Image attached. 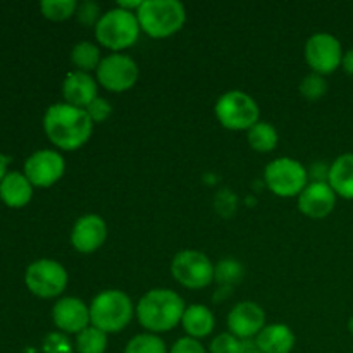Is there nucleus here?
Here are the masks:
<instances>
[{"label": "nucleus", "mask_w": 353, "mask_h": 353, "mask_svg": "<svg viewBox=\"0 0 353 353\" xmlns=\"http://www.w3.org/2000/svg\"><path fill=\"white\" fill-rule=\"evenodd\" d=\"M134 316V307L130 296L119 290H105L92 300L90 323L105 334L123 331Z\"/></svg>", "instance_id": "obj_3"}, {"label": "nucleus", "mask_w": 353, "mask_h": 353, "mask_svg": "<svg viewBox=\"0 0 353 353\" xmlns=\"http://www.w3.org/2000/svg\"><path fill=\"white\" fill-rule=\"evenodd\" d=\"M243 340L236 338L231 333H221L210 343V352L212 353H240Z\"/></svg>", "instance_id": "obj_29"}, {"label": "nucleus", "mask_w": 353, "mask_h": 353, "mask_svg": "<svg viewBox=\"0 0 353 353\" xmlns=\"http://www.w3.org/2000/svg\"><path fill=\"white\" fill-rule=\"evenodd\" d=\"M65 172V161L55 150H38L24 162V176L38 188H48L55 185Z\"/></svg>", "instance_id": "obj_12"}, {"label": "nucleus", "mask_w": 353, "mask_h": 353, "mask_svg": "<svg viewBox=\"0 0 353 353\" xmlns=\"http://www.w3.org/2000/svg\"><path fill=\"white\" fill-rule=\"evenodd\" d=\"M141 3H143L141 0H133V2H130V0H119V2H117V7L123 10H128V12L137 14L138 9L141 7Z\"/></svg>", "instance_id": "obj_34"}, {"label": "nucleus", "mask_w": 353, "mask_h": 353, "mask_svg": "<svg viewBox=\"0 0 353 353\" xmlns=\"http://www.w3.org/2000/svg\"><path fill=\"white\" fill-rule=\"evenodd\" d=\"M265 327V314L255 302H240L231 309L228 316V330L240 340L257 338Z\"/></svg>", "instance_id": "obj_14"}, {"label": "nucleus", "mask_w": 353, "mask_h": 353, "mask_svg": "<svg viewBox=\"0 0 353 353\" xmlns=\"http://www.w3.org/2000/svg\"><path fill=\"white\" fill-rule=\"evenodd\" d=\"M137 17L145 34L150 38H168L185 26L186 10L178 0H145Z\"/></svg>", "instance_id": "obj_4"}, {"label": "nucleus", "mask_w": 353, "mask_h": 353, "mask_svg": "<svg viewBox=\"0 0 353 353\" xmlns=\"http://www.w3.org/2000/svg\"><path fill=\"white\" fill-rule=\"evenodd\" d=\"M138 74V64L130 55L110 54L97 68V83L109 92L121 93L137 85Z\"/></svg>", "instance_id": "obj_10"}, {"label": "nucleus", "mask_w": 353, "mask_h": 353, "mask_svg": "<svg viewBox=\"0 0 353 353\" xmlns=\"http://www.w3.org/2000/svg\"><path fill=\"white\" fill-rule=\"evenodd\" d=\"M241 276H243V268L240 262L233 261V259H224L214 269V279L224 286L236 285Z\"/></svg>", "instance_id": "obj_27"}, {"label": "nucleus", "mask_w": 353, "mask_h": 353, "mask_svg": "<svg viewBox=\"0 0 353 353\" xmlns=\"http://www.w3.org/2000/svg\"><path fill=\"white\" fill-rule=\"evenodd\" d=\"M214 112L217 121L231 131H248L261 121V109L257 102L240 90H231L221 95Z\"/></svg>", "instance_id": "obj_6"}, {"label": "nucleus", "mask_w": 353, "mask_h": 353, "mask_svg": "<svg viewBox=\"0 0 353 353\" xmlns=\"http://www.w3.org/2000/svg\"><path fill=\"white\" fill-rule=\"evenodd\" d=\"M74 348L78 353H105L107 334L97 327L88 326L81 333L76 334Z\"/></svg>", "instance_id": "obj_24"}, {"label": "nucleus", "mask_w": 353, "mask_h": 353, "mask_svg": "<svg viewBox=\"0 0 353 353\" xmlns=\"http://www.w3.org/2000/svg\"><path fill=\"white\" fill-rule=\"evenodd\" d=\"M52 321L55 327L64 334H79L92 326L90 323V307L76 296H64L52 309Z\"/></svg>", "instance_id": "obj_13"}, {"label": "nucleus", "mask_w": 353, "mask_h": 353, "mask_svg": "<svg viewBox=\"0 0 353 353\" xmlns=\"http://www.w3.org/2000/svg\"><path fill=\"white\" fill-rule=\"evenodd\" d=\"M327 92V83L324 79V76L316 74V72H310L309 76L302 79L300 83V93L305 97L307 100H319L326 95Z\"/></svg>", "instance_id": "obj_28"}, {"label": "nucleus", "mask_w": 353, "mask_h": 353, "mask_svg": "<svg viewBox=\"0 0 353 353\" xmlns=\"http://www.w3.org/2000/svg\"><path fill=\"white\" fill-rule=\"evenodd\" d=\"M107 240V224L97 214L79 217L71 231V243L79 254H93Z\"/></svg>", "instance_id": "obj_15"}, {"label": "nucleus", "mask_w": 353, "mask_h": 353, "mask_svg": "<svg viewBox=\"0 0 353 353\" xmlns=\"http://www.w3.org/2000/svg\"><path fill=\"white\" fill-rule=\"evenodd\" d=\"M78 6L76 0H43L40 3V10L47 19L65 21L74 16Z\"/></svg>", "instance_id": "obj_26"}, {"label": "nucleus", "mask_w": 353, "mask_h": 353, "mask_svg": "<svg viewBox=\"0 0 353 353\" xmlns=\"http://www.w3.org/2000/svg\"><path fill=\"white\" fill-rule=\"evenodd\" d=\"M62 97L65 103L78 109H86L99 97V85L90 72L72 71L62 83Z\"/></svg>", "instance_id": "obj_17"}, {"label": "nucleus", "mask_w": 353, "mask_h": 353, "mask_svg": "<svg viewBox=\"0 0 353 353\" xmlns=\"http://www.w3.org/2000/svg\"><path fill=\"white\" fill-rule=\"evenodd\" d=\"M124 353H168V348L157 334L141 333L128 341Z\"/></svg>", "instance_id": "obj_25"}, {"label": "nucleus", "mask_w": 353, "mask_h": 353, "mask_svg": "<svg viewBox=\"0 0 353 353\" xmlns=\"http://www.w3.org/2000/svg\"><path fill=\"white\" fill-rule=\"evenodd\" d=\"M341 68H343V71L347 72V74H352L353 76V48H350V50L345 52V54H343Z\"/></svg>", "instance_id": "obj_35"}, {"label": "nucleus", "mask_w": 353, "mask_h": 353, "mask_svg": "<svg viewBox=\"0 0 353 353\" xmlns=\"http://www.w3.org/2000/svg\"><path fill=\"white\" fill-rule=\"evenodd\" d=\"M76 16H78L79 23L85 24V26H97V23H99L100 17H102V14H100L99 3L83 2L78 6Z\"/></svg>", "instance_id": "obj_32"}, {"label": "nucleus", "mask_w": 353, "mask_h": 353, "mask_svg": "<svg viewBox=\"0 0 353 353\" xmlns=\"http://www.w3.org/2000/svg\"><path fill=\"white\" fill-rule=\"evenodd\" d=\"M9 162H10V157H7V155H3L2 152H0V181L6 178L7 165H9Z\"/></svg>", "instance_id": "obj_37"}, {"label": "nucleus", "mask_w": 353, "mask_h": 353, "mask_svg": "<svg viewBox=\"0 0 353 353\" xmlns=\"http://www.w3.org/2000/svg\"><path fill=\"white\" fill-rule=\"evenodd\" d=\"M240 353H262V350L257 347V345H255V341L245 340L243 345H241Z\"/></svg>", "instance_id": "obj_36"}, {"label": "nucleus", "mask_w": 353, "mask_h": 353, "mask_svg": "<svg viewBox=\"0 0 353 353\" xmlns=\"http://www.w3.org/2000/svg\"><path fill=\"white\" fill-rule=\"evenodd\" d=\"M140 23L137 14L114 7L102 14L95 26V37L102 47L121 54V50L133 47L140 38Z\"/></svg>", "instance_id": "obj_5"}, {"label": "nucleus", "mask_w": 353, "mask_h": 353, "mask_svg": "<svg viewBox=\"0 0 353 353\" xmlns=\"http://www.w3.org/2000/svg\"><path fill=\"white\" fill-rule=\"evenodd\" d=\"M181 326L190 338L200 340V338H205L212 333L216 319L205 305H190L186 307L185 314H183Z\"/></svg>", "instance_id": "obj_21"}, {"label": "nucleus", "mask_w": 353, "mask_h": 353, "mask_svg": "<svg viewBox=\"0 0 353 353\" xmlns=\"http://www.w3.org/2000/svg\"><path fill=\"white\" fill-rule=\"evenodd\" d=\"M214 264L205 254L196 250H183L171 262V274L181 286L202 290L214 281Z\"/></svg>", "instance_id": "obj_9"}, {"label": "nucleus", "mask_w": 353, "mask_h": 353, "mask_svg": "<svg viewBox=\"0 0 353 353\" xmlns=\"http://www.w3.org/2000/svg\"><path fill=\"white\" fill-rule=\"evenodd\" d=\"M268 188L283 199L299 196L309 185V171L299 161L290 157H279L269 162L264 171Z\"/></svg>", "instance_id": "obj_7"}, {"label": "nucleus", "mask_w": 353, "mask_h": 353, "mask_svg": "<svg viewBox=\"0 0 353 353\" xmlns=\"http://www.w3.org/2000/svg\"><path fill=\"white\" fill-rule=\"evenodd\" d=\"M185 300L172 290L155 288L145 293L137 303V317L141 327L152 334L168 333L181 324Z\"/></svg>", "instance_id": "obj_2"}, {"label": "nucleus", "mask_w": 353, "mask_h": 353, "mask_svg": "<svg viewBox=\"0 0 353 353\" xmlns=\"http://www.w3.org/2000/svg\"><path fill=\"white\" fill-rule=\"evenodd\" d=\"M248 143L254 148L255 152H261V154H269V152L274 150L278 147V131L274 130V126L265 121H259L254 128L248 130Z\"/></svg>", "instance_id": "obj_22"}, {"label": "nucleus", "mask_w": 353, "mask_h": 353, "mask_svg": "<svg viewBox=\"0 0 353 353\" xmlns=\"http://www.w3.org/2000/svg\"><path fill=\"white\" fill-rule=\"evenodd\" d=\"M24 283L33 295L55 299L68 286V271L54 259H40L28 265Z\"/></svg>", "instance_id": "obj_8"}, {"label": "nucleus", "mask_w": 353, "mask_h": 353, "mask_svg": "<svg viewBox=\"0 0 353 353\" xmlns=\"http://www.w3.org/2000/svg\"><path fill=\"white\" fill-rule=\"evenodd\" d=\"M171 353H207V352L199 340L185 336V338H179V340L172 345Z\"/></svg>", "instance_id": "obj_33"}, {"label": "nucleus", "mask_w": 353, "mask_h": 353, "mask_svg": "<svg viewBox=\"0 0 353 353\" xmlns=\"http://www.w3.org/2000/svg\"><path fill=\"white\" fill-rule=\"evenodd\" d=\"M305 61L312 72L321 76L333 74L341 68L343 48L340 40L331 33H316L305 43Z\"/></svg>", "instance_id": "obj_11"}, {"label": "nucleus", "mask_w": 353, "mask_h": 353, "mask_svg": "<svg viewBox=\"0 0 353 353\" xmlns=\"http://www.w3.org/2000/svg\"><path fill=\"white\" fill-rule=\"evenodd\" d=\"M45 353H72V345L64 333H50L43 340Z\"/></svg>", "instance_id": "obj_30"}, {"label": "nucleus", "mask_w": 353, "mask_h": 353, "mask_svg": "<svg viewBox=\"0 0 353 353\" xmlns=\"http://www.w3.org/2000/svg\"><path fill=\"white\" fill-rule=\"evenodd\" d=\"M31 196H33V185L24 176V172H7L6 178L0 181V200L7 207L21 209L30 203Z\"/></svg>", "instance_id": "obj_18"}, {"label": "nucleus", "mask_w": 353, "mask_h": 353, "mask_svg": "<svg viewBox=\"0 0 353 353\" xmlns=\"http://www.w3.org/2000/svg\"><path fill=\"white\" fill-rule=\"evenodd\" d=\"M86 112H88L90 119L95 123H103L105 119H109V116L112 114V105L109 103V100L102 99V97H97L88 107H86Z\"/></svg>", "instance_id": "obj_31"}, {"label": "nucleus", "mask_w": 353, "mask_h": 353, "mask_svg": "<svg viewBox=\"0 0 353 353\" xmlns=\"http://www.w3.org/2000/svg\"><path fill=\"white\" fill-rule=\"evenodd\" d=\"M71 61L78 71L90 72L97 71L102 59H100V50L95 43H92V41H79V43L72 47Z\"/></svg>", "instance_id": "obj_23"}, {"label": "nucleus", "mask_w": 353, "mask_h": 353, "mask_svg": "<svg viewBox=\"0 0 353 353\" xmlns=\"http://www.w3.org/2000/svg\"><path fill=\"white\" fill-rule=\"evenodd\" d=\"M327 183L336 196L353 200V154H343L334 159L330 165Z\"/></svg>", "instance_id": "obj_20"}, {"label": "nucleus", "mask_w": 353, "mask_h": 353, "mask_svg": "<svg viewBox=\"0 0 353 353\" xmlns=\"http://www.w3.org/2000/svg\"><path fill=\"white\" fill-rule=\"evenodd\" d=\"M348 331L353 334V316L350 317V321H348Z\"/></svg>", "instance_id": "obj_38"}, {"label": "nucleus", "mask_w": 353, "mask_h": 353, "mask_svg": "<svg viewBox=\"0 0 353 353\" xmlns=\"http://www.w3.org/2000/svg\"><path fill=\"white\" fill-rule=\"evenodd\" d=\"M93 121L85 109H78L69 103H54L43 116V130L48 140L57 148L72 152L81 148L90 140Z\"/></svg>", "instance_id": "obj_1"}, {"label": "nucleus", "mask_w": 353, "mask_h": 353, "mask_svg": "<svg viewBox=\"0 0 353 353\" xmlns=\"http://www.w3.org/2000/svg\"><path fill=\"white\" fill-rule=\"evenodd\" d=\"M336 207V193L330 183H309L299 195V209L310 219H324Z\"/></svg>", "instance_id": "obj_16"}, {"label": "nucleus", "mask_w": 353, "mask_h": 353, "mask_svg": "<svg viewBox=\"0 0 353 353\" xmlns=\"http://www.w3.org/2000/svg\"><path fill=\"white\" fill-rule=\"evenodd\" d=\"M254 341L262 353H292L295 348V334L286 324H269Z\"/></svg>", "instance_id": "obj_19"}]
</instances>
